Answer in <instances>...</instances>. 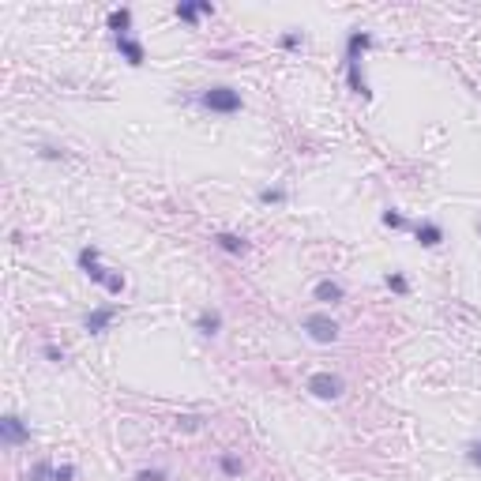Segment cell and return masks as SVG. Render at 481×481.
<instances>
[{"instance_id":"1","label":"cell","mask_w":481,"mask_h":481,"mask_svg":"<svg viewBox=\"0 0 481 481\" xmlns=\"http://www.w3.org/2000/svg\"><path fill=\"white\" fill-rule=\"evenodd\" d=\"M368 46H373V38L361 34V30L346 38V79H349V91L361 94V98L373 94V91H368V83H365V75H361V53H365Z\"/></svg>"},{"instance_id":"2","label":"cell","mask_w":481,"mask_h":481,"mask_svg":"<svg viewBox=\"0 0 481 481\" xmlns=\"http://www.w3.org/2000/svg\"><path fill=\"white\" fill-rule=\"evenodd\" d=\"M79 267H83V275H86V278L98 282V286H105L109 293H120V290H124V275H109V271H105L102 264H98V248H94V245L79 252Z\"/></svg>"},{"instance_id":"3","label":"cell","mask_w":481,"mask_h":481,"mask_svg":"<svg viewBox=\"0 0 481 481\" xmlns=\"http://www.w3.org/2000/svg\"><path fill=\"white\" fill-rule=\"evenodd\" d=\"M200 102L211 109V113H237L240 109V94L233 86H211V91H203Z\"/></svg>"},{"instance_id":"4","label":"cell","mask_w":481,"mask_h":481,"mask_svg":"<svg viewBox=\"0 0 481 481\" xmlns=\"http://www.w3.org/2000/svg\"><path fill=\"white\" fill-rule=\"evenodd\" d=\"M304 331H309L312 342H335L338 338V323L331 320L327 312H312V316H304Z\"/></svg>"},{"instance_id":"5","label":"cell","mask_w":481,"mask_h":481,"mask_svg":"<svg viewBox=\"0 0 481 481\" xmlns=\"http://www.w3.org/2000/svg\"><path fill=\"white\" fill-rule=\"evenodd\" d=\"M309 391L316 399H338L346 391V384H342V376H335V373H316V376H309Z\"/></svg>"},{"instance_id":"6","label":"cell","mask_w":481,"mask_h":481,"mask_svg":"<svg viewBox=\"0 0 481 481\" xmlns=\"http://www.w3.org/2000/svg\"><path fill=\"white\" fill-rule=\"evenodd\" d=\"M0 440H4V447H19V444L30 440V429L15 413H4V418H0Z\"/></svg>"},{"instance_id":"7","label":"cell","mask_w":481,"mask_h":481,"mask_svg":"<svg viewBox=\"0 0 481 481\" xmlns=\"http://www.w3.org/2000/svg\"><path fill=\"white\" fill-rule=\"evenodd\" d=\"M113 316H117V304H102V309H94L91 316H86V331L91 335H102L109 323H113Z\"/></svg>"},{"instance_id":"8","label":"cell","mask_w":481,"mask_h":481,"mask_svg":"<svg viewBox=\"0 0 481 481\" xmlns=\"http://www.w3.org/2000/svg\"><path fill=\"white\" fill-rule=\"evenodd\" d=\"M211 0H200V4H177V15L184 19V23H195L200 15H211Z\"/></svg>"},{"instance_id":"9","label":"cell","mask_w":481,"mask_h":481,"mask_svg":"<svg viewBox=\"0 0 481 481\" xmlns=\"http://www.w3.org/2000/svg\"><path fill=\"white\" fill-rule=\"evenodd\" d=\"M117 49L124 53V57H128V64H136V68H139V64H143V57H147V53H143V46H139L136 38H117Z\"/></svg>"},{"instance_id":"10","label":"cell","mask_w":481,"mask_h":481,"mask_svg":"<svg viewBox=\"0 0 481 481\" xmlns=\"http://www.w3.org/2000/svg\"><path fill=\"white\" fill-rule=\"evenodd\" d=\"M418 240H421L425 248H436V245L444 240V229L436 226V222H421V226H418Z\"/></svg>"},{"instance_id":"11","label":"cell","mask_w":481,"mask_h":481,"mask_svg":"<svg viewBox=\"0 0 481 481\" xmlns=\"http://www.w3.org/2000/svg\"><path fill=\"white\" fill-rule=\"evenodd\" d=\"M128 27H132V12H128V8H120V12L109 15V30H113L117 38H128Z\"/></svg>"},{"instance_id":"12","label":"cell","mask_w":481,"mask_h":481,"mask_svg":"<svg viewBox=\"0 0 481 481\" xmlns=\"http://www.w3.org/2000/svg\"><path fill=\"white\" fill-rule=\"evenodd\" d=\"M316 301H342V286L338 282H331V278H323V282H316Z\"/></svg>"},{"instance_id":"13","label":"cell","mask_w":481,"mask_h":481,"mask_svg":"<svg viewBox=\"0 0 481 481\" xmlns=\"http://www.w3.org/2000/svg\"><path fill=\"white\" fill-rule=\"evenodd\" d=\"M195 327H200L203 335H218V327H222V316H218V312H200Z\"/></svg>"},{"instance_id":"14","label":"cell","mask_w":481,"mask_h":481,"mask_svg":"<svg viewBox=\"0 0 481 481\" xmlns=\"http://www.w3.org/2000/svg\"><path fill=\"white\" fill-rule=\"evenodd\" d=\"M214 240H218V248H226V252H245L248 248L245 237H237V233H218Z\"/></svg>"},{"instance_id":"15","label":"cell","mask_w":481,"mask_h":481,"mask_svg":"<svg viewBox=\"0 0 481 481\" xmlns=\"http://www.w3.org/2000/svg\"><path fill=\"white\" fill-rule=\"evenodd\" d=\"M46 477H53V466L49 463H38L34 474H27V481H46Z\"/></svg>"},{"instance_id":"16","label":"cell","mask_w":481,"mask_h":481,"mask_svg":"<svg viewBox=\"0 0 481 481\" xmlns=\"http://www.w3.org/2000/svg\"><path fill=\"white\" fill-rule=\"evenodd\" d=\"M259 200H264V203H282V200H286V192H282V188H267V192H259Z\"/></svg>"},{"instance_id":"17","label":"cell","mask_w":481,"mask_h":481,"mask_svg":"<svg viewBox=\"0 0 481 481\" xmlns=\"http://www.w3.org/2000/svg\"><path fill=\"white\" fill-rule=\"evenodd\" d=\"M75 477V466H53V481H72Z\"/></svg>"},{"instance_id":"18","label":"cell","mask_w":481,"mask_h":481,"mask_svg":"<svg viewBox=\"0 0 481 481\" xmlns=\"http://www.w3.org/2000/svg\"><path fill=\"white\" fill-rule=\"evenodd\" d=\"M384 226H391V229H402V226H406V218L395 214V211H384Z\"/></svg>"},{"instance_id":"19","label":"cell","mask_w":481,"mask_h":481,"mask_svg":"<svg viewBox=\"0 0 481 481\" xmlns=\"http://www.w3.org/2000/svg\"><path fill=\"white\" fill-rule=\"evenodd\" d=\"M136 481H166V474H162V470H139Z\"/></svg>"},{"instance_id":"20","label":"cell","mask_w":481,"mask_h":481,"mask_svg":"<svg viewBox=\"0 0 481 481\" xmlns=\"http://www.w3.org/2000/svg\"><path fill=\"white\" fill-rule=\"evenodd\" d=\"M387 286L395 290V293H406V278H402V275H387Z\"/></svg>"},{"instance_id":"21","label":"cell","mask_w":481,"mask_h":481,"mask_svg":"<svg viewBox=\"0 0 481 481\" xmlns=\"http://www.w3.org/2000/svg\"><path fill=\"white\" fill-rule=\"evenodd\" d=\"M470 463L481 466V440H477V444H470Z\"/></svg>"},{"instance_id":"22","label":"cell","mask_w":481,"mask_h":481,"mask_svg":"<svg viewBox=\"0 0 481 481\" xmlns=\"http://www.w3.org/2000/svg\"><path fill=\"white\" fill-rule=\"evenodd\" d=\"M222 470H226V474H237L240 463H237V458H222Z\"/></svg>"},{"instance_id":"23","label":"cell","mask_w":481,"mask_h":481,"mask_svg":"<svg viewBox=\"0 0 481 481\" xmlns=\"http://www.w3.org/2000/svg\"><path fill=\"white\" fill-rule=\"evenodd\" d=\"M46 357H49V361H64V354H60L57 346H46Z\"/></svg>"}]
</instances>
